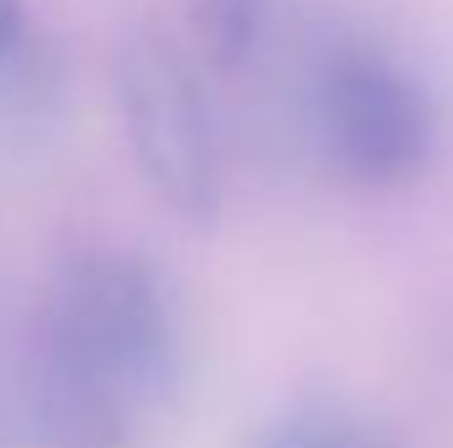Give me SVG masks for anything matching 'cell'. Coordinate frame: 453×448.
I'll list each match as a JSON object with an SVG mask.
<instances>
[{
    "mask_svg": "<svg viewBox=\"0 0 453 448\" xmlns=\"http://www.w3.org/2000/svg\"><path fill=\"white\" fill-rule=\"evenodd\" d=\"M32 328L58 343L74 364H85L132 417L169 406L190 369L174 285L153 259L132 248H69L48 280Z\"/></svg>",
    "mask_w": 453,
    "mask_h": 448,
    "instance_id": "obj_1",
    "label": "cell"
},
{
    "mask_svg": "<svg viewBox=\"0 0 453 448\" xmlns=\"http://www.w3.org/2000/svg\"><path fill=\"white\" fill-rule=\"evenodd\" d=\"M311 127L342 174L374 190L417 180L438 137L422 85L369 42H342L322 58L311 85Z\"/></svg>",
    "mask_w": 453,
    "mask_h": 448,
    "instance_id": "obj_3",
    "label": "cell"
},
{
    "mask_svg": "<svg viewBox=\"0 0 453 448\" xmlns=\"http://www.w3.org/2000/svg\"><path fill=\"white\" fill-rule=\"evenodd\" d=\"M64 58L27 0H0V121L37 132L58 116Z\"/></svg>",
    "mask_w": 453,
    "mask_h": 448,
    "instance_id": "obj_4",
    "label": "cell"
},
{
    "mask_svg": "<svg viewBox=\"0 0 453 448\" xmlns=\"http://www.w3.org/2000/svg\"><path fill=\"white\" fill-rule=\"evenodd\" d=\"M116 448H132V444H116Z\"/></svg>",
    "mask_w": 453,
    "mask_h": 448,
    "instance_id": "obj_7",
    "label": "cell"
},
{
    "mask_svg": "<svg viewBox=\"0 0 453 448\" xmlns=\"http://www.w3.org/2000/svg\"><path fill=\"white\" fill-rule=\"evenodd\" d=\"M242 448H390V438L380 422L358 417L353 406L306 401V406L269 417Z\"/></svg>",
    "mask_w": 453,
    "mask_h": 448,
    "instance_id": "obj_6",
    "label": "cell"
},
{
    "mask_svg": "<svg viewBox=\"0 0 453 448\" xmlns=\"http://www.w3.org/2000/svg\"><path fill=\"white\" fill-rule=\"evenodd\" d=\"M111 96L153 201L185 227H211L226 201V153L201 58L164 27L127 21L111 42Z\"/></svg>",
    "mask_w": 453,
    "mask_h": 448,
    "instance_id": "obj_2",
    "label": "cell"
},
{
    "mask_svg": "<svg viewBox=\"0 0 453 448\" xmlns=\"http://www.w3.org/2000/svg\"><path fill=\"white\" fill-rule=\"evenodd\" d=\"M180 16L190 53L222 74L242 69L269 32V0H180Z\"/></svg>",
    "mask_w": 453,
    "mask_h": 448,
    "instance_id": "obj_5",
    "label": "cell"
}]
</instances>
